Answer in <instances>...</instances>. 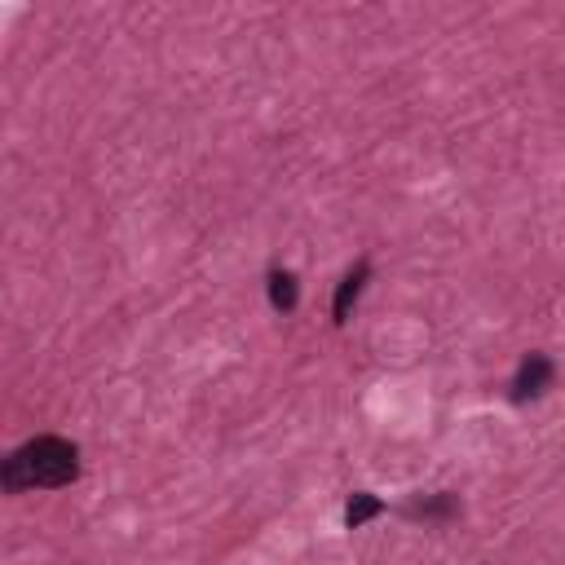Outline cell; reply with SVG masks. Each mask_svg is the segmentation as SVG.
Returning <instances> with one entry per match:
<instances>
[{"mask_svg": "<svg viewBox=\"0 0 565 565\" xmlns=\"http://www.w3.org/2000/svg\"><path fill=\"white\" fill-rule=\"evenodd\" d=\"M80 477V451L67 437H36L5 460V490H49Z\"/></svg>", "mask_w": 565, "mask_h": 565, "instance_id": "1", "label": "cell"}, {"mask_svg": "<svg viewBox=\"0 0 565 565\" xmlns=\"http://www.w3.org/2000/svg\"><path fill=\"white\" fill-rule=\"evenodd\" d=\"M548 385H552V358L530 354V358L517 367V376H513V398H517V402L539 398V393L548 389Z\"/></svg>", "mask_w": 565, "mask_h": 565, "instance_id": "2", "label": "cell"}, {"mask_svg": "<svg viewBox=\"0 0 565 565\" xmlns=\"http://www.w3.org/2000/svg\"><path fill=\"white\" fill-rule=\"evenodd\" d=\"M367 279H371V265H367V261H362L358 270H349V274H345V283L336 287V305H332L336 323H345V318H349V309H354V301L362 296V287H367Z\"/></svg>", "mask_w": 565, "mask_h": 565, "instance_id": "3", "label": "cell"}, {"mask_svg": "<svg viewBox=\"0 0 565 565\" xmlns=\"http://www.w3.org/2000/svg\"><path fill=\"white\" fill-rule=\"evenodd\" d=\"M270 305L283 309V314H287V309H296V279L287 270H274L270 274Z\"/></svg>", "mask_w": 565, "mask_h": 565, "instance_id": "4", "label": "cell"}, {"mask_svg": "<svg viewBox=\"0 0 565 565\" xmlns=\"http://www.w3.org/2000/svg\"><path fill=\"white\" fill-rule=\"evenodd\" d=\"M376 513H380V499H376V495H354V499L345 504V526L358 530L362 521H371Z\"/></svg>", "mask_w": 565, "mask_h": 565, "instance_id": "5", "label": "cell"}, {"mask_svg": "<svg viewBox=\"0 0 565 565\" xmlns=\"http://www.w3.org/2000/svg\"><path fill=\"white\" fill-rule=\"evenodd\" d=\"M451 513H455V499H451V495H433V499H424V504H411V508H407V517H424V521L451 517Z\"/></svg>", "mask_w": 565, "mask_h": 565, "instance_id": "6", "label": "cell"}]
</instances>
